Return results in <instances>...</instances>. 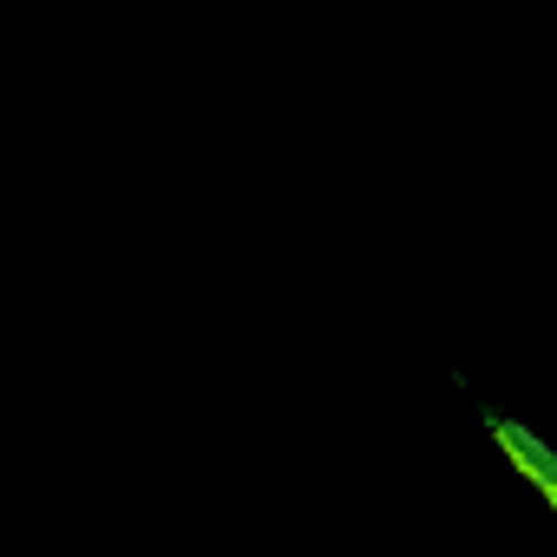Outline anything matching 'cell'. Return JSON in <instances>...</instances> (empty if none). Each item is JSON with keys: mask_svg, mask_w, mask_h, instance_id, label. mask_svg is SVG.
<instances>
[{"mask_svg": "<svg viewBox=\"0 0 557 557\" xmlns=\"http://www.w3.org/2000/svg\"><path fill=\"white\" fill-rule=\"evenodd\" d=\"M492 440L505 446V459H511V466H518V472H524V479H531V485L544 492V505L557 511V453H550V446H544L537 433L511 426V420H492Z\"/></svg>", "mask_w": 557, "mask_h": 557, "instance_id": "1", "label": "cell"}]
</instances>
